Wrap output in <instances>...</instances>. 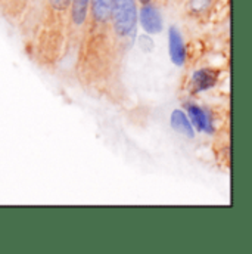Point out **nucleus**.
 <instances>
[{
    "mask_svg": "<svg viewBox=\"0 0 252 254\" xmlns=\"http://www.w3.org/2000/svg\"><path fill=\"white\" fill-rule=\"evenodd\" d=\"M111 15L115 31L126 37L133 33L137 21V10L134 0H112Z\"/></svg>",
    "mask_w": 252,
    "mask_h": 254,
    "instance_id": "f257e3e1",
    "label": "nucleus"
},
{
    "mask_svg": "<svg viewBox=\"0 0 252 254\" xmlns=\"http://www.w3.org/2000/svg\"><path fill=\"white\" fill-rule=\"evenodd\" d=\"M168 49L171 61L177 66H182L186 61V49L183 43V37L176 27H171L168 31Z\"/></svg>",
    "mask_w": 252,
    "mask_h": 254,
    "instance_id": "f03ea898",
    "label": "nucleus"
},
{
    "mask_svg": "<svg viewBox=\"0 0 252 254\" xmlns=\"http://www.w3.org/2000/svg\"><path fill=\"white\" fill-rule=\"evenodd\" d=\"M170 122H171V126H173V128H174L177 133H180V134H183V136H186V137H190V139L195 136L193 126H192V123L189 122L188 116H186L183 111H180V110H174V111H173V114H171Z\"/></svg>",
    "mask_w": 252,
    "mask_h": 254,
    "instance_id": "39448f33",
    "label": "nucleus"
},
{
    "mask_svg": "<svg viewBox=\"0 0 252 254\" xmlns=\"http://www.w3.org/2000/svg\"><path fill=\"white\" fill-rule=\"evenodd\" d=\"M215 81H217V72L212 69H199L192 77V83L196 92L211 89L215 84Z\"/></svg>",
    "mask_w": 252,
    "mask_h": 254,
    "instance_id": "20e7f679",
    "label": "nucleus"
},
{
    "mask_svg": "<svg viewBox=\"0 0 252 254\" xmlns=\"http://www.w3.org/2000/svg\"><path fill=\"white\" fill-rule=\"evenodd\" d=\"M140 24L143 30L151 34L159 33L162 30V19H161L159 12L148 3L140 10Z\"/></svg>",
    "mask_w": 252,
    "mask_h": 254,
    "instance_id": "7ed1b4c3",
    "label": "nucleus"
},
{
    "mask_svg": "<svg viewBox=\"0 0 252 254\" xmlns=\"http://www.w3.org/2000/svg\"><path fill=\"white\" fill-rule=\"evenodd\" d=\"M140 1H142L143 4H146V3H149V0H140Z\"/></svg>",
    "mask_w": 252,
    "mask_h": 254,
    "instance_id": "9d476101",
    "label": "nucleus"
},
{
    "mask_svg": "<svg viewBox=\"0 0 252 254\" xmlns=\"http://www.w3.org/2000/svg\"><path fill=\"white\" fill-rule=\"evenodd\" d=\"M189 116H190V123L193 126H196L201 131H205V133H212V125H211V120L209 117L205 114L203 110H201L199 107L196 105H190L189 107Z\"/></svg>",
    "mask_w": 252,
    "mask_h": 254,
    "instance_id": "423d86ee",
    "label": "nucleus"
},
{
    "mask_svg": "<svg viewBox=\"0 0 252 254\" xmlns=\"http://www.w3.org/2000/svg\"><path fill=\"white\" fill-rule=\"evenodd\" d=\"M69 1H71V0H50L52 6L56 7V9H65V7L69 4Z\"/></svg>",
    "mask_w": 252,
    "mask_h": 254,
    "instance_id": "1a4fd4ad",
    "label": "nucleus"
},
{
    "mask_svg": "<svg viewBox=\"0 0 252 254\" xmlns=\"http://www.w3.org/2000/svg\"><path fill=\"white\" fill-rule=\"evenodd\" d=\"M112 0H92V12L93 18L99 22H105L111 16Z\"/></svg>",
    "mask_w": 252,
    "mask_h": 254,
    "instance_id": "0eeeda50",
    "label": "nucleus"
},
{
    "mask_svg": "<svg viewBox=\"0 0 252 254\" xmlns=\"http://www.w3.org/2000/svg\"><path fill=\"white\" fill-rule=\"evenodd\" d=\"M89 0H72V21L81 25L86 21Z\"/></svg>",
    "mask_w": 252,
    "mask_h": 254,
    "instance_id": "6e6552de",
    "label": "nucleus"
}]
</instances>
